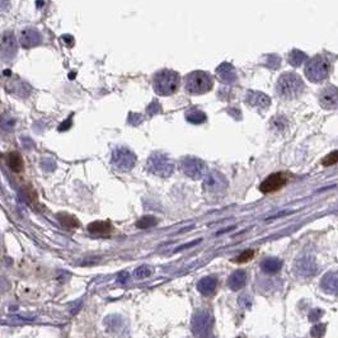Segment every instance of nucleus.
Here are the masks:
<instances>
[{"instance_id":"nucleus-1","label":"nucleus","mask_w":338,"mask_h":338,"mask_svg":"<svg viewBox=\"0 0 338 338\" xmlns=\"http://www.w3.org/2000/svg\"><path fill=\"white\" fill-rule=\"evenodd\" d=\"M179 75L172 70H162L154 77V90L159 95H170L177 92L179 86Z\"/></svg>"},{"instance_id":"nucleus-2","label":"nucleus","mask_w":338,"mask_h":338,"mask_svg":"<svg viewBox=\"0 0 338 338\" xmlns=\"http://www.w3.org/2000/svg\"><path fill=\"white\" fill-rule=\"evenodd\" d=\"M185 88L191 94H202L212 88V78L203 71H194L186 78Z\"/></svg>"},{"instance_id":"nucleus-3","label":"nucleus","mask_w":338,"mask_h":338,"mask_svg":"<svg viewBox=\"0 0 338 338\" xmlns=\"http://www.w3.org/2000/svg\"><path fill=\"white\" fill-rule=\"evenodd\" d=\"M304 85L300 78L295 74H283L277 83V93L285 99L298 97Z\"/></svg>"},{"instance_id":"nucleus-4","label":"nucleus","mask_w":338,"mask_h":338,"mask_svg":"<svg viewBox=\"0 0 338 338\" xmlns=\"http://www.w3.org/2000/svg\"><path fill=\"white\" fill-rule=\"evenodd\" d=\"M329 69H331V65L328 60L324 56H317V57L311 58L307 64L305 74L313 83H320L328 78Z\"/></svg>"},{"instance_id":"nucleus-5","label":"nucleus","mask_w":338,"mask_h":338,"mask_svg":"<svg viewBox=\"0 0 338 338\" xmlns=\"http://www.w3.org/2000/svg\"><path fill=\"white\" fill-rule=\"evenodd\" d=\"M149 172L159 177H169L173 173V162L167 157L166 154L154 153L148 160Z\"/></svg>"},{"instance_id":"nucleus-6","label":"nucleus","mask_w":338,"mask_h":338,"mask_svg":"<svg viewBox=\"0 0 338 338\" xmlns=\"http://www.w3.org/2000/svg\"><path fill=\"white\" fill-rule=\"evenodd\" d=\"M111 163L118 170H122V172H129L131 170L136 164V155L134 154V151H131L127 148H116L112 153Z\"/></svg>"},{"instance_id":"nucleus-7","label":"nucleus","mask_w":338,"mask_h":338,"mask_svg":"<svg viewBox=\"0 0 338 338\" xmlns=\"http://www.w3.org/2000/svg\"><path fill=\"white\" fill-rule=\"evenodd\" d=\"M18 51V41L12 32H4L0 36V57L4 61H10Z\"/></svg>"},{"instance_id":"nucleus-8","label":"nucleus","mask_w":338,"mask_h":338,"mask_svg":"<svg viewBox=\"0 0 338 338\" xmlns=\"http://www.w3.org/2000/svg\"><path fill=\"white\" fill-rule=\"evenodd\" d=\"M286 182H287V175L285 173H274L262 182L259 190L263 194H272L281 190L286 185Z\"/></svg>"},{"instance_id":"nucleus-9","label":"nucleus","mask_w":338,"mask_h":338,"mask_svg":"<svg viewBox=\"0 0 338 338\" xmlns=\"http://www.w3.org/2000/svg\"><path fill=\"white\" fill-rule=\"evenodd\" d=\"M182 170L191 178H200L205 173V164L196 158H186L181 163Z\"/></svg>"},{"instance_id":"nucleus-10","label":"nucleus","mask_w":338,"mask_h":338,"mask_svg":"<svg viewBox=\"0 0 338 338\" xmlns=\"http://www.w3.org/2000/svg\"><path fill=\"white\" fill-rule=\"evenodd\" d=\"M18 40L22 46L26 47V49H31V47L38 46L42 38H41V34L37 29H34V28H23L19 32Z\"/></svg>"},{"instance_id":"nucleus-11","label":"nucleus","mask_w":338,"mask_h":338,"mask_svg":"<svg viewBox=\"0 0 338 338\" xmlns=\"http://www.w3.org/2000/svg\"><path fill=\"white\" fill-rule=\"evenodd\" d=\"M319 101L322 107L327 108V110L338 108V89L335 86L324 88L319 95Z\"/></svg>"},{"instance_id":"nucleus-12","label":"nucleus","mask_w":338,"mask_h":338,"mask_svg":"<svg viewBox=\"0 0 338 338\" xmlns=\"http://www.w3.org/2000/svg\"><path fill=\"white\" fill-rule=\"evenodd\" d=\"M113 227L110 222H93L88 225V231L97 237H108L112 233Z\"/></svg>"},{"instance_id":"nucleus-13","label":"nucleus","mask_w":338,"mask_h":338,"mask_svg":"<svg viewBox=\"0 0 338 338\" xmlns=\"http://www.w3.org/2000/svg\"><path fill=\"white\" fill-rule=\"evenodd\" d=\"M226 186L224 178L220 174H210L207 175V178L203 182V187L205 190L210 191V192H216L220 191Z\"/></svg>"},{"instance_id":"nucleus-14","label":"nucleus","mask_w":338,"mask_h":338,"mask_svg":"<svg viewBox=\"0 0 338 338\" xmlns=\"http://www.w3.org/2000/svg\"><path fill=\"white\" fill-rule=\"evenodd\" d=\"M216 287H218V280L215 277H205L200 282L197 283V289L198 291L205 296H210L215 292Z\"/></svg>"},{"instance_id":"nucleus-15","label":"nucleus","mask_w":338,"mask_h":338,"mask_svg":"<svg viewBox=\"0 0 338 338\" xmlns=\"http://www.w3.org/2000/svg\"><path fill=\"white\" fill-rule=\"evenodd\" d=\"M229 287L231 290H239L242 287H244L247 283V274L244 271H237L234 272L230 277H229Z\"/></svg>"},{"instance_id":"nucleus-16","label":"nucleus","mask_w":338,"mask_h":338,"mask_svg":"<svg viewBox=\"0 0 338 338\" xmlns=\"http://www.w3.org/2000/svg\"><path fill=\"white\" fill-rule=\"evenodd\" d=\"M322 289L326 292H328V294H336V292H338V275H326L322 281Z\"/></svg>"},{"instance_id":"nucleus-17","label":"nucleus","mask_w":338,"mask_h":338,"mask_svg":"<svg viewBox=\"0 0 338 338\" xmlns=\"http://www.w3.org/2000/svg\"><path fill=\"white\" fill-rule=\"evenodd\" d=\"M6 164L14 173H21L23 169V159H22L21 154L17 151L6 154Z\"/></svg>"},{"instance_id":"nucleus-18","label":"nucleus","mask_w":338,"mask_h":338,"mask_svg":"<svg viewBox=\"0 0 338 338\" xmlns=\"http://www.w3.org/2000/svg\"><path fill=\"white\" fill-rule=\"evenodd\" d=\"M281 266H282V262L277 258H267L261 263L262 270L266 274H276L281 270Z\"/></svg>"},{"instance_id":"nucleus-19","label":"nucleus","mask_w":338,"mask_h":338,"mask_svg":"<svg viewBox=\"0 0 338 338\" xmlns=\"http://www.w3.org/2000/svg\"><path fill=\"white\" fill-rule=\"evenodd\" d=\"M57 219L60 224L64 227H68V229H75L80 225V222L74 215H70V214H66V212L57 214Z\"/></svg>"},{"instance_id":"nucleus-20","label":"nucleus","mask_w":338,"mask_h":338,"mask_svg":"<svg viewBox=\"0 0 338 338\" xmlns=\"http://www.w3.org/2000/svg\"><path fill=\"white\" fill-rule=\"evenodd\" d=\"M314 270H315V267H314L313 261L309 258L300 259L299 263L296 264V271L303 276H309V275L313 274Z\"/></svg>"},{"instance_id":"nucleus-21","label":"nucleus","mask_w":338,"mask_h":338,"mask_svg":"<svg viewBox=\"0 0 338 338\" xmlns=\"http://www.w3.org/2000/svg\"><path fill=\"white\" fill-rule=\"evenodd\" d=\"M207 318L206 314H198L197 317H195L194 319V332L196 335H202V333L206 332L207 329Z\"/></svg>"},{"instance_id":"nucleus-22","label":"nucleus","mask_w":338,"mask_h":338,"mask_svg":"<svg viewBox=\"0 0 338 338\" xmlns=\"http://www.w3.org/2000/svg\"><path fill=\"white\" fill-rule=\"evenodd\" d=\"M158 224V219L154 218V216L146 215L142 216L141 219H139L136 222V226L139 229H149V227H153Z\"/></svg>"},{"instance_id":"nucleus-23","label":"nucleus","mask_w":338,"mask_h":338,"mask_svg":"<svg viewBox=\"0 0 338 338\" xmlns=\"http://www.w3.org/2000/svg\"><path fill=\"white\" fill-rule=\"evenodd\" d=\"M151 274H153V270L149 266H140L134 271V276L136 279H146V277L151 276Z\"/></svg>"},{"instance_id":"nucleus-24","label":"nucleus","mask_w":338,"mask_h":338,"mask_svg":"<svg viewBox=\"0 0 338 338\" xmlns=\"http://www.w3.org/2000/svg\"><path fill=\"white\" fill-rule=\"evenodd\" d=\"M253 257H254V252L253 251H246V252L238 255L237 258L234 259V262H237V263H246V262L251 261Z\"/></svg>"},{"instance_id":"nucleus-25","label":"nucleus","mask_w":338,"mask_h":338,"mask_svg":"<svg viewBox=\"0 0 338 338\" xmlns=\"http://www.w3.org/2000/svg\"><path fill=\"white\" fill-rule=\"evenodd\" d=\"M323 166H333V164L338 163V150L337 151H333V153L328 154L324 159H323Z\"/></svg>"},{"instance_id":"nucleus-26","label":"nucleus","mask_w":338,"mask_h":338,"mask_svg":"<svg viewBox=\"0 0 338 338\" xmlns=\"http://www.w3.org/2000/svg\"><path fill=\"white\" fill-rule=\"evenodd\" d=\"M326 332V326L324 324H319V326H315L311 329V336L314 338H320Z\"/></svg>"},{"instance_id":"nucleus-27","label":"nucleus","mask_w":338,"mask_h":338,"mask_svg":"<svg viewBox=\"0 0 338 338\" xmlns=\"http://www.w3.org/2000/svg\"><path fill=\"white\" fill-rule=\"evenodd\" d=\"M127 276H129V275H127L126 272H123V274H121V275H120V279H118V281L123 283V282H125V281L127 280Z\"/></svg>"}]
</instances>
